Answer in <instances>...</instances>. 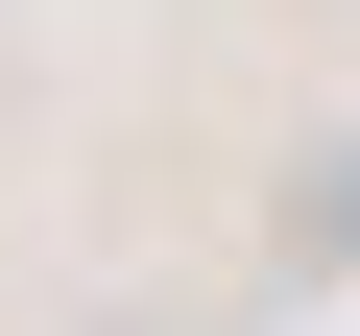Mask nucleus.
<instances>
[{"instance_id":"1","label":"nucleus","mask_w":360,"mask_h":336,"mask_svg":"<svg viewBox=\"0 0 360 336\" xmlns=\"http://www.w3.org/2000/svg\"><path fill=\"white\" fill-rule=\"evenodd\" d=\"M288 264H312V288L360 264V144H312V168H288Z\"/></svg>"}]
</instances>
